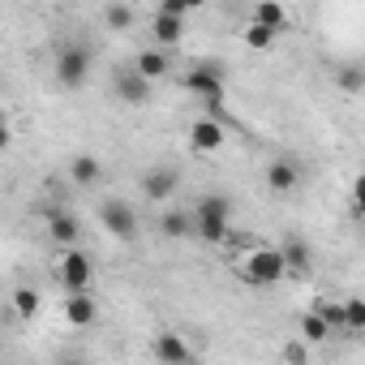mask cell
<instances>
[{"label": "cell", "mask_w": 365, "mask_h": 365, "mask_svg": "<svg viewBox=\"0 0 365 365\" xmlns=\"http://www.w3.org/2000/svg\"><path fill=\"white\" fill-rule=\"evenodd\" d=\"M91 78V48L86 43H65L56 56V82L65 91H82Z\"/></svg>", "instance_id": "obj_1"}, {"label": "cell", "mask_w": 365, "mask_h": 365, "mask_svg": "<svg viewBox=\"0 0 365 365\" xmlns=\"http://www.w3.org/2000/svg\"><path fill=\"white\" fill-rule=\"evenodd\" d=\"M185 91L198 95V99H207V103H220L224 99V65H215V61L194 65L185 73Z\"/></svg>", "instance_id": "obj_2"}, {"label": "cell", "mask_w": 365, "mask_h": 365, "mask_svg": "<svg viewBox=\"0 0 365 365\" xmlns=\"http://www.w3.org/2000/svg\"><path fill=\"white\" fill-rule=\"evenodd\" d=\"M288 275V258L284 250H254L245 258V279L250 284H279Z\"/></svg>", "instance_id": "obj_3"}, {"label": "cell", "mask_w": 365, "mask_h": 365, "mask_svg": "<svg viewBox=\"0 0 365 365\" xmlns=\"http://www.w3.org/2000/svg\"><path fill=\"white\" fill-rule=\"evenodd\" d=\"M99 224H103L116 241H129V237L138 232V211H133L125 198H108V202L99 207Z\"/></svg>", "instance_id": "obj_4"}, {"label": "cell", "mask_w": 365, "mask_h": 365, "mask_svg": "<svg viewBox=\"0 0 365 365\" xmlns=\"http://www.w3.org/2000/svg\"><path fill=\"white\" fill-rule=\"evenodd\" d=\"M61 284H65V292H86L91 288V258L73 245L61 254Z\"/></svg>", "instance_id": "obj_5"}, {"label": "cell", "mask_w": 365, "mask_h": 365, "mask_svg": "<svg viewBox=\"0 0 365 365\" xmlns=\"http://www.w3.org/2000/svg\"><path fill=\"white\" fill-rule=\"evenodd\" d=\"M176 190H180V172H176L172 163H159V168H150V172L142 176V194H146L150 202H168Z\"/></svg>", "instance_id": "obj_6"}, {"label": "cell", "mask_w": 365, "mask_h": 365, "mask_svg": "<svg viewBox=\"0 0 365 365\" xmlns=\"http://www.w3.org/2000/svg\"><path fill=\"white\" fill-rule=\"evenodd\" d=\"M112 91H116V99H120V103H146V99H150V78H142V73H138V65H129V69H120V73H116Z\"/></svg>", "instance_id": "obj_7"}, {"label": "cell", "mask_w": 365, "mask_h": 365, "mask_svg": "<svg viewBox=\"0 0 365 365\" xmlns=\"http://www.w3.org/2000/svg\"><path fill=\"white\" fill-rule=\"evenodd\" d=\"M190 142H194V150L211 155V150L224 146V125H220L215 116H198V120L190 125Z\"/></svg>", "instance_id": "obj_8"}, {"label": "cell", "mask_w": 365, "mask_h": 365, "mask_svg": "<svg viewBox=\"0 0 365 365\" xmlns=\"http://www.w3.org/2000/svg\"><path fill=\"white\" fill-rule=\"evenodd\" d=\"M65 318H69L73 327H91V322L99 318L95 297H91V292H65Z\"/></svg>", "instance_id": "obj_9"}, {"label": "cell", "mask_w": 365, "mask_h": 365, "mask_svg": "<svg viewBox=\"0 0 365 365\" xmlns=\"http://www.w3.org/2000/svg\"><path fill=\"white\" fill-rule=\"evenodd\" d=\"M150 31H155L159 48H176V43H180V35H185V18L159 9V14H155V22H150Z\"/></svg>", "instance_id": "obj_10"}, {"label": "cell", "mask_w": 365, "mask_h": 365, "mask_svg": "<svg viewBox=\"0 0 365 365\" xmlns=\"http://www.w3.org/2000/svg\"><path fill=\"white\" fill-rule=\"evenodd\" d=\"M267 185H271L275 194H292V190L301 185V168H297L292 159H275V163L267 168Z\"/></svg>", "instance_id": "obj_11"}, {"label": "cell", "mask_w": 365, "mask_h": 365, "mask_svg": "<svg viewBox=\"0 0 365 365\" xmlns=\"http://www.w3.org/2000/svg\"><path fill=\"white\" fill-rule=\"evenodd\" d=\"M133 65H138V73L150 78V82H159V78L172 73V56H168V48H146V52H138Z\"/></svg>", "instance_id": "obj_12"}, {"label": "cell", "mask_w": 365, "mask_h": 365, "mask_svg": "<svg viewBox=\"0 0 365 365\" xmlns=\"http://www.w3.org/2000/svg\"><path fill=\"white\" fill-rule=\"evenodd\" d=\"M155 356L159 361H194V348L180 339L176 331H159L155 335Z\"/></svg>", "instance_id": "obj_13"}, {"label": "cell", "mask_w": 365, "mask_h": 365, "mask_svg": "<svg viewBox=\"0 0 365 365\" xmlns=\"http://www.w3.org/2000/svg\"><path fill=\"white\" fill-rule=\"evenodd\" d=\"M69 176H73V185H99V180H103V163L95 155H73L69 159Z\"/></svg>", "instance_id": "obj_14"}, {"label": "cell", "mask_w": 365, "mask_h": 365, "mask_svg": "<svg viewBox=\"0 0 365 365\" xmlns=\"http://www.w3.org/2000/svg\"><path fill=\"white\" fill-rule=\"evenodd\" d=\"M335 86H339L344 95H365V65H361V61H344V65L335 69Z\"/></svg>", "instance_id": "obj_15"}, {"label": "cell", "mask_w": 365, "mask_h": 365, "mask_svg": "<svg viewBox=\"0 0 365 365\" xmlns=\"http://www.w3.org/2000/svg\"><path fill=\"white\" fill-rule=\"evenodd\" d=\"M194 220H198V228H194V232H198L202 241H211V245H220V241H228V237H232V232H228V215H207V211H198Z\"/></svg>", "instance_id": "obj_16"}, {"label": "cell", "mask_w": 365, "mask_h": 365, "mask_svg": "<svg viewBox=\"0 0 365 365\" xmlns=\"http://www.w3.org/2000/svg\"><path fill=\"white\" fill-rule=\"evenodd\" d=\"M78 232H82V224H78V215H52V224H48V237L61 245V250H69L73 241H78Z\"/></svg>", "instance_id": "obj_17"}, {"label": "cell", "mask_w": 365, "mask_h": 365, "mask_svg": "<svg viewBox=\"0 0 365 365\" xmlns=\"http://www.w3.org/2000/svg\"><path fill=\"white\" fill-rule=\"evenodd\" d=\"M194 228H198V220H194V215H185V211H168V215L159 220V232H163V237H172V241L190 237Z\"/></svg>", "instance_id": "obj_18"}, {"label": "cell", "mask_w": 365, "mask_h": 365, "mask_svg": "<svg viewBox=\"0 0 365 365\" xmlns=\"http://www.w3.org/2000/svg\"><path fill=\"white\" fill-rule=\"evenodd\" d=\"M284 258H288V271H309V262H314V254H309V245L301 241V237H288L284 245Z\"/></svg>", "instance_id": "obj_19"}, {"label": "cell", "mask_w": 365, "mask_h": 365, "mask_svg": "<svg viewBox=\"0 0 365 365\" xmlns=\"http://www.w3.org/2000/svg\"><path fill=\"white\" fill-rule=\"evenodd\" d=\"M254 18H258L262 26H271V31H284V26H288V9L279 5V0H258Z\"/></svg>", "instance_id": "obj_20"}, {"label": "cell", "mask_w": 365, "mask_h": 365, "mask_svg": "<svg viewBox=\"0 0 365 365\" xmlns=\"http://www.w3.org/2000/svg\"><path fill=\"white\" fill-rule=\"evenodd\" d=\"M103 26H108V31H129V26H133V5H125V0L103 5Z\"/></svg>", "instance_id": "obj_21"}, {"label": "cell", "mask_w": 365, "mask_h": 365, "mask_svg": "<svg viewBox=\"0 0 365 365\" xmlns=\"http://www.w3.org/2000/svg\"><path fill=\"white\" fill-rule=\"evenodd\" d=\"M275 35H279V31H271V26H262V22L254 18V22L245 26V35H241V39H245V48H254V52H267V48H275Z\"/></svg>", "instance_id": "obj_22"}, {"label": "cell", "mask_w": 365, "mask_h": 365, "mask_svg": "<svg viewBox=\"0 0 365 365\" xmlns=\"http://www.w3.org/2000/svg\"><path fill=\"white\" fill-rule=\"evenodd\" d=\"M331 331H335V327L327 322V314H322V309H314V314H305V318H301V335H305L309 344H322Z\"/></svg>", "instance_id": "obj_23"}, {"label": "cell", "mask_w": 365, "mask_h": 365, "mask_svg": "<svg viewBox=\"0 0 365 365\" xmlns=\"http://www.w3.org/2000/svg\"><path fill=\"white\" fill-rule=\"evenodd\" d=\"M14 314L18 318H35L39 314V292L35 288H18L14 292Z\"/></svg>", "instance_id": "obj_24"}, {"label": "cell", "mask_w": 365, "mask_h": 365, "mask_svg": "<svg viewBox=\"0 0 365 365\" xmlns=\"http://www.w3.org/2000/svg\"><path fill=\"white\" fill-rule=\"evenodd\" d=\"M344 322H348V331H365V301L361 297L344 301Z\"/></svg>", "instance_id": "obj_25"}, {"label": "cell", "mask_w": 365, "mask_h": 365, "mask_svg": "<svg viewBox=\"0 0 365 365\" xmlns=\"http://www.w3.org/2000/svg\"><path fill=\"white\" fill-rule=\"evenodd\" d=\"M198 211H207V215H232V198L228 194H207L198 202Z\"/></svg>", "instance_id": "obj_26"}, {"label": "cell", "mask_w": 365, "mask_h": 365, "mask_svg": "<svg viewBox=\"0 0 365 365\" xmlns=\"http://www.w3.org/2000/svg\"><path fill=\"white\" fill-rule=\"evenodd\" d=\"M202 5H207V0H163L159 9H168V14H180V18H185V14H194V9H202Z\"/></svg>", "instance_id": "obj_27"}, {"label": "cell", "mask_w": 365, "mask_h": 365, "mask_svg": "<svg viewBox=\"0 0 365 365\" xmlns=\"http://www.w3.org/2000/svg\"><path fill=\"white\" fill-rule=\"evenodd\" d=\"M352 207H356V215H365V172L352 180Z\"/></svg>", "instance_id": "obj_28"}, {"label": "cell", "mask_w": 365, "mask_h": 365, "mask_svg": "<svg viewBox=\"0 0 365 365\" xmlns=\"http://www.w3.org/2000/svg\"><path fill=\"white\" fill-rule=\"evenodd\" d=\"M322 314H327V322H331L335 331H348V322H344V305H322Z\"/></svg>", "instance_id": "obj_29"}, {"label": "cell", "mask_w": 365, "mask_h": 365, "mask_svg": "<svg viewBox=\"0 0 365 365\" xmlns=\"http://www.w3.org/2000/svg\"><path fill=\"white\" fill-rule=\"evenodd\" d=\"M305 356H309L305 344H288V348H284V361H305Z\"/></svg>", "instance_id": "obj_30"}]
</instances>
